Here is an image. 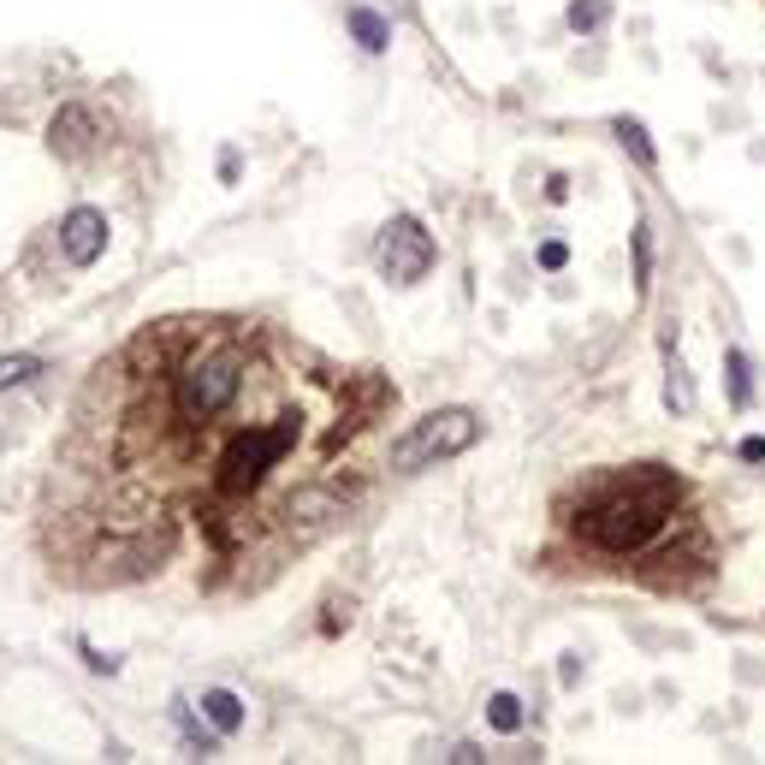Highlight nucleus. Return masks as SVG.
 <instances>
[{"label":"nucleus","mask_w":765,"mask_h":765,"mask_svg":"<svg viewBox=\"0 0 765 765\" xmlns=\"http://www.w3.org/2000/svg\"><path fill=\"white\" fill-rule=\"evenodd\" d=\"M101 249H108V220H101L95 209H71L66 226H60V256L71 261V268H90Z\"/></svg>","instance_id":"obj_5"},{"label":"nucleus","mask_w":765,"mask_h":765,"mask_svg":"<svg viewBox=\"0 0 765 765\" xmlns=\"http://www.w3.org/2000/svg\"><path fill=\"white\" fill-rule=\"evenodd\" d=\"M611 19L606 0H570V31H599Z\"/></svg>","instance_id":"obj_10"},{"label":"nucleus","mask_w":765,"mask_h":765,"mask_svg":"<svg viewBox=\"0 0 765 765\" xmlns=\"http://www.w3.org/2000/svg\"><path fill=\"white\" fill-rule=\"evenodd\" d=\"M564 261H570V249L558 244V238H547V244H540V268H547V273H558Z\"/></svg>","instance_id":"obj_14"},{"label":"nucleus","mask_w":765,"mask_h":765,"mask_svg":"<svg viewBox=\"0 0 765 765\" xmlns=\"http://www.w3.org/2000/svg\"><path fill=\"white\" fill-rule=\"evenodd\" d=\"M617 137H623V143H629V149H635V155H641V167H653V143H646V131H641L635 120H623V125H617Z\"/></svg>","instance_id":"obj_12"},{"label":"nucleus","mask_w":765,"mask_h":765,"mask_svg":"<svg viewBox=\"0 0 765 765\" xmlns=\"http://www.w3.org/2000/svg\"><path fill=\"white\" fill-rule=\"evenodd\" d=\"M676 505H683V481L671 469H635V475H617L606 481L587 505L576 510V535L587 540L594 552H611V558H629V552H646L659 535L671 528Z\"/></svg>","instance_id":"obj_2"},{"label":"nucleus","mask_w":765,"mask_h":765,"mask_svg":"<svg viewBox=\"0 0 765 765\" xmlns=\"http://www.w3.org/2000/svg\"><path fill=\"white\" fill-rule=\"evenodd\" d=\"M487 724H493L498 735H517V730H522V700H517V695H493V700H487Z\"/></svg>","instance_id":"obj_9"},{"label":"nucleus","mask_w":765,"mask_h":765,"mask_svg":"<svg viewBox=\"0 0 765 765\" xmlns=\"http://www.w3.org/2000/svg\"><path fill=\"white\" fill-rule=\"evenodd\" d=\"M735 451H742V463H765V439H760V434H754V439H742Z\"/></svg>","instance_id":"obj_16"},{"label":"nucleus","mask_w":765,"mask_h":765,"mask_svg":"<svg viewBox=\"0 0 765 765\" xmlns=\"http://www.w3.org/2000/svg\"><path fill=\"white\" fill-rule=\"evenodd\" d=\"M101 374L120 392L101 475L131 505L125 540L160 547L172 505L196 510L220 547L338 517V498L308 481L357 428L350 380L333 368L303 374L261 327L167 320Z\"/></svg>","instance_id":"obj_1"},{"label":"nucleus","mask_w":765,"mask_h":765,"mask_svg":"<svg viewBox=\"0 0 765 765\" xmlns=\"http://www.w3.org/2000/svg\"><path fill=\"white\" fill-rule=\"evenodd\" d=\"M202 718H209L220 735H232L244 724V700L232 695V688H209V695H202Z\"/></svg>","instance_id":"obj_7"},{"label":"nucleus","mask_w":765,"mask_h":765,"mask_svg":"<svg viewBox=\"0 0 765 765\" xmlns=\"http://www.w3.org/2000/svg\"><path fill=\"white\" fill-rule=\"evenodd\" d=\"M635 273H641V285H646V273H653V244H646V226L635 232Z\"/></svg>","instance_id":"obj_15"},{"label":"nucleus","mask_w":765,"mask_h":765,"mask_svg":"<svg viewBox=\"0 0 765 765\" xmlns=\"http://www.w3.org/2000/svg\"><path fill=\"white\" fill-rule=\"evenodd\" d=\"M724 368H730V398H735V409H742L747 404V357H742V350H730Z\"/></svg>","instance_id":"obj_11"},{"label":"nucleus","mask_w":765,"mask_h":765,"mask_svg":"<svg viewBox=\"0 0 765 765\" xmlns=\"http://www.w3.org/2000/svg\"><path fill=\"white\" fill-rule=\"evenodd\" d=\"M350 31H357V42H362L368 54H380L392 42V24L380 19V12H368V7H350Z\"/></svg>","instance_id":"obj_8"},{"label":"nucleus","mask_w":765,"mask_h":765,"mask_svg":"<svg viewBox=\"0 0 765 765\" xmlns=\"http://www.w3.org/2000/svg\"><path fill=\"white\" fill-rule=\"evenodd\" d=\"M24 374H36V357H7L0 362V386H12V380H24Z\"/></svg>","instance_id":"obj_13"},{"label":"nucleus","mask_w":765,"mask_h":765,"mask_svg":"<svg viewBox=\"0 0 765 765\" xmlns=\"http://www.w3.org/2000/svg\"><path fill=\"white\" fill-rule=\"evenodd\" d=\"M481 439V416L475 409H434L392 446V469H428L439 458H458Z\"/></svg>","instance_id":"obj_3"},{"label":"nucleus","mask_w":765,"mask_h":765,"mask_svg":"<svg viewBox=\"0 0 765 765\" xmlns=\"http://www.w3.org/2000/svg\"><path fill=\"white\" fill-rule=\"evenodd\" d=\"M90 137H95V125H90V113H83V108H66L60 120H54V149L83 155V149H90Z\"/></svg>","instance_id":"obj_6"},{"label":"nucleus","mask_w":765,"mask_h":765,"mask_svg":"<svg viewBox=\"0 0 765 765\" xmlns=\"http://www.w3.org/2000/svg\"><path fill=\"white\" fill-rule=\"evenodd\" d=\"M380 268H386V279H398V285H416L434 268V238L416 214H398L380 232Z\"/></svg>","instance_id":"obj_4"}]
</instances>
